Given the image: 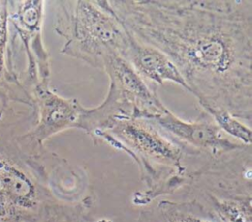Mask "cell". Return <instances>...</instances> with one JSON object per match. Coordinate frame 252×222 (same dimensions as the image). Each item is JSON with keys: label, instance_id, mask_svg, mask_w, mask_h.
Segmentation results:
<instances>
[{"label": "cell", "instance_id": "9", "mask_svg": "<svg viewBox=\"0 0 252 222\" xmlns=\"http://www.w3.org/2000/svg\"><path fill=\"white\" fill-rule=\"evenodd\" d=\"M191 198L209 207L221 222H252V195L218 197L201 194Z\"/></svg>", "mask_w": 252, "mask_h": 222}, {"label": "cell", "instance_id": "5", "mask_svg": "<svg viewBox=\"0 0 252 222\" xmlns=\"http://www.w3.org/2000/svg\"><path fill=\"white\" fill-rule=\"evenodd\" d=\"M166 138L177 144L190 159L207 160L245 145L223 133L207 112L194 121H184L168 108L147 118Z\"/></svg>", "mask_w": 252, "mask_h": 222}, {"label": "cell", "instance_id": "4", "mask_svg": "<svg viewBox=\"0 0 252 222\" xmlns=\"http://www.w3.org/2000/svg\"><path fill=\"white\" fill-rule=\"evenodd\" d=\"M9 2V53L23 50L27 66L21 78L25 88L32 95L38 84H49L50 57L42 39L45 2L24 0Z\"/></svg>", "mask_w": 252, "mask_h": 222}, {"label": "cell", "instance_id": "6", "mask_svg": "<svg viewBox=\"0 0 252 222\" xmlns=\"http://www.w3.org/2000/svg\"><path fill=\"white\" fill-rule=\"evenodd\" d=\"M33 125L23 135L31 141L44 145L54 135L78 127L82 104L76 98H66L57 94L50 84H38L32 90Z\"/></svg>", "mask_w": 252, "mask_h": 222}, {"label": "cell", "instance_id": "2", "mask_svg": "<svg viewBox=\"0 0 252 222\" xmlns=\"http://www.w3.org/2000/svg\"><path fill=\"white\" fill-rule=\"evenodd\" d=\"M34 119L32 109L0 107V222H60L70 203L53 189L65 160L23 135Z\"/></svg>", "mask_w": 252, "mask_h": 222}, {"label": "cell", "instance_id": "8", "mask_svg": "<svg viewBox=\"0 0 252 222\" xmlns=\"http://www.w3.org/2000/svg\"><path fill=\"white\" fill-rule=\"evenodd\" d=\"M218 218L205 204L194 198L183 201L159 200L139 213L138 222H217Z\"/></svg>", "mask_w": 252, "mask_h": 222}, {"label": "cell", "instance_id": "10", "mask_svg": "<svg viewBox=\"0 0 252 222\" xmlns=\"http://www.w3.org/2000/svg\"><path fill=\"white\" fill-rule=\"evenodd\" d=\"M9 40V2L0 0V80L13 86L25 88L10 57Z\"/></svg>", "mask_w": 252, "mask_h": 222}, {"label": "cell", "instance_id": "11", "mask_svg": "<svg viewBox=\"0 0 252 222\" xmlns=\"http://www.w3.org/2000/svg\"><path fill=\"white\" fill-rule=\"evenodd\" d=\"M205 112L212 116L219 128L227 136L245 145L252 144L251 129L242 123L241 120L223 109H209Z\"/></svg>", "mask_w": 252, "mask_h": 222}, {"label": "cell", "instance_id": "12", "mask_svg": "<svg viewBox=\"0 0 252 222\" xmlns=\"http://www.w3.org/2000/svg\"><path fill=\"white\" fill-rule=\"evenodd\" d=\"M94 199L93 195H87L83 198L72 202L60 222H94L92 216V208L94 206ZM98 222H104L99 220ZM110 222V221H105Z\"/></svg>", "mask_w": 252, "mask_h": 222}, {"label": "cell", "instance_id": "1", "mask_svg": "<svg viewBox=\"0 0 252 222\" xmlns=\"http://www.w3.org/2000/svg\"><path fill=\"white\" fill-rule=\"evenodd\" d=\"M103 1L133 37L171 60L204 111L251 121V0Z\"/></svg>", "mask_w": 252, "mask_h": 222}, {"label": "cell", "instance_id": "7", "mask_svg": "<svg viewBox=\"0 0 252 222\" xmlns=\"http://www.w3.org/2000/svg\"><path fill=\"white\" fill-rule=\"evenodd\" d=\"M128 47L123 58L149 86L157 92L159 85L171 82L188 90V87L171 60L158 48L144 43L129 33Z\"/></svg>", "mask_w": 252, "mask_h": 222}, {"label": "cell", "instance_id": "3", "mask_svg": "<svg viewBox=\"0 0 252 222\" xmlns=\"http://www.w3.org/2000/svg\"><path fill=\"white\" fill-rule=\"evenodd\" d=\"M54 30L65 39L60 53L102 70L112 56L123 57L129 32L104 1H56Z\"/></svg>", "mask_w": 252, "mask_h": 222}]
</instances>
